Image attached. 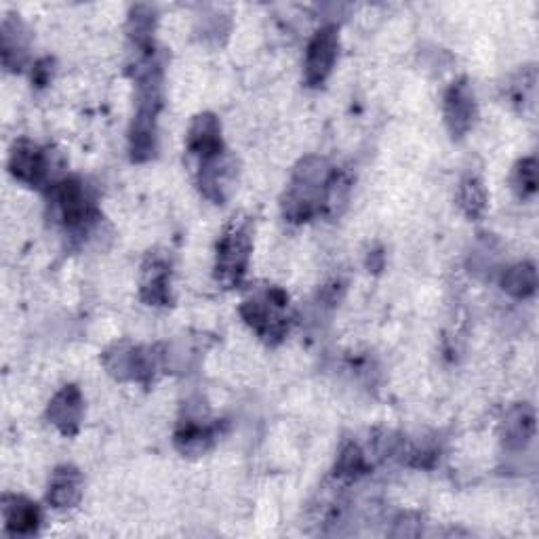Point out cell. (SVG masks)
Listing matches in <instances>:
<instances>
[{
  "instance_id": "6da1fadb",
  "label": "cell",
  "mask_w": 539,
  "mask_h": 539,
  "mask_svg": "<svg viewBox=\"0 0 539 539\" xmlns=\"http://www.w3.org/2000/svg\"><path fill=\"white\" fill-rule=\"evenodd\" d=\"M335 169L325 158L308 156L297 165L293 182L285 194L283 213L291 222H308L316 213L325 211L327 192Z\"/></svg>"
},
{
  "instance_id": "7a4b0ae2",
  "label": "cell",
  "mask_w": 539,
  "mask_h": 539,
  "mask_svg": "<svg viewBox=\"0 0 539 539\" xmlns=\"http://www.w3.org/2000/svg\"><path fill=\"white\" fill-rule=\"evenodd\" d=\"M289 297L281 289H266L249 297L241 308L247 325L266 342H278L289 329Z\"/></svg>"
},
{
  "instance_id": "3957f363",
  "label": "cell",
  "mask_w": 539,
  "mask_h": 539,
  "mask_svg": "<svg viewBox=\"0 0 539 539\" xmlns=\"http://www.w3.org/2000/svg\"><path fill=\"white\" fill-rule=\"evenodd\" d=\"M51 203L57 217L72 232H87L95 222V205L85 184L76 177L59 179L51 188Z\"/></svg>"
},
{
  "instance_id": "277c9868",
  "label": "cell",
  "mask_w": 539,
  "mask_h": 539,
  "mask_svg": "<svg viewBox=\"0 0 539 539\" xmlns=\"http://www.w3.org/2000/svg\"><path fill=\"white\" fill-rule=\"evenodd\" d=\"M251 253V236L249 226L243 222H234L222 236L217 245V262L215 276L217 281L226 287L241 285L247 274Z\"/></svg>"
},
{
  "instance_id": "5b68a950",
  "label": "cell",
  "mask_w": 539,
  "mask_h": 539,
  "mask_svg": "<svg viewBox=\"0 0 539 539\" xmlns=\"http://www.w3.org/2000/svg\"><path fill=\"white\" fill-rule=\"evenodd\" d=\"M339 49V36L335 26H325L318 30L306 51L304 78L310 87H321L331 74Z\"/></svg>"
},
{
  "instance_id": "8992f818",
  "label": "cell",
  "mask_w": 539,
  "mask_h": 539,
  "mask_svg": "<svg viewBox=\"0 0 539 539\" xmlns=\"http://www.w3.org/2000/svg\"><path fill=\"white\" fill-rule=\"evenodd\" d=\"M9 169L19 182H24L28 186H41L49 179L51 161L49 154L41 146L28 142V139H22V142H17L11 150Z\"/></svg>"
},
{
  "instance_id": "52a82bcc",
  "label": "cell",
  "mask_w": 539,
  "mask_h": 539,
  "mask_svg": "<svg viewBox=\"0 0 539 539\" xmlns=\"http://www.w3.org/2000/svg\"><path fill=\"white\" fill-rule=\"evenodd\" d=\"M106 367L114 377L148 382L156 369V358L150 350L133 346H116L106 354Z\"/></svg>"
},
{
  "instance_id": "ba28073f",
  "label": "cell",
  "mask_w": 539,
  "mask_h": 539,
  "mask_svg": "<svg viewBox=\"0 0 539 539\" xmlns=\"http://www.w3.org/2000/svg\"><path fill=\"white\" fill-rule=\"evenodd\" d=\"M476 118V102L468 81H459L445 93V121L453 137H462L470 131Z\"/></svg>"
},
{
  "instance_id": "9c48e42d",
  "label": "cell",
  "mask_w": 539,
  "mask_h": 539,
  "mask_svg": "<svg viewBox=\"0 0 539 539\" xmlns=\"http://www.w3.org/2000/svg\"><path fill=\"white\" fill-rule=\"evenodd\" d=\"M51 424L64 434H76L83 417V394L76 386H66L59 390L47 411Z\"/></svg>"
},
{
  "instance_id": "30bf717a",
  "label": "cell",
  "mask_w": 539,
  "mask_h": 539,
  "mask_svg": "<svg viewBox=\"0 0 539 539\" xmlns=\"http://www.w3.org/2000/svg\"><path fill=\"white\" fill-rule=\"evenodd\" d=\"M188 148L201 161H209V158L224 152L222 127L213 114H198L194 118L188 131Z\"/></svg>"
},
{
  "instance_id": "8fae6325",
  "label": "cell",
  "mask_w": 539,
  "mask_h": 539,
  "mask_svg": "<svg viewBox=\"0 0 539 539\" xmlns=\"http://www.w3.org/2000/svg\"><path fill=\"white\" fill-rule=\"evenodd\" d=\"M3 525L13 535H32L41 527V510L22 495H5Z\"/></svg>"
},
{
  "instance_id": "7c38bea8",
  "label": "cell",
  "mask_w": 539,
  "mask_h": 539,
  "mask_svg": "<svg viewBox=\"0 0 539 539\" xmlns=\"http://www.w3.org/2000/svg\"><path fill=\"white\" fill-rule=\"evenodd\" d=\"M234 177V165L228 156L217 154L209 161H203L201 165V177H198V186H201L203 194L215 203H222L226 190L230 188V182Z\"/></svg>"
},
{
  "instance_id": "4fadbf2b",
  "label": "cell",
  "mask_w": 539,
  "mask_h": 539,
  "mask_svg": "<svg viewBox=\"0 0 539 539\" xmlns=\"http://www.w3.org/2000/svg\"><path fill=\"white\" fill-rule=\"evenodd\" d=\"M83 497V476L72 466L57 468L51 476L47 499L57 510L74 508Z\"/></svg>"
},
{
  "instance_id": "5bb4252c",
  "label": "cell",
  "mask_w": 539,
  "mask_h": 539,
  "mask_svg": "<svg viewBox=\"0 0 539 539\" xmlns=\"http://www.w3.org/2000/svg\"><path fill=\"white\" fill-rule=\"evenodd\" d=\"M142 297L150 306L169 304V266L163 257L152 255L146 259L142 274Z\"/></svg>"
},
{
  "instance_id": "9a60e30c",
  "label": "cell",
  "mask_w": 539,
  "mask_h": 539,
  "mask_svg": "<svg viewBox=\"0 0 539 539\" xmlns=\"http://www.w3.org/2000/svg\"><path fill=\"white\" fill-rule=\"evenodd\" d=\"M156 112L152 108H137L131 127V156L137 163L148 161L156 152Z\"/></svg>"
},
{
  "instance_id": "2e32d148",
  "label": "cell",
  "mask_w": 539,
  "mask_h": 539,
  "mask_svg": "<svg viewBox=\"0 0 539 539\" xmlns=\"http://www.w3.org/2000/svg\"><path fill=\"white\" fill-rule=\"evenodd\" d=\"M535 434V415L533 409L527 405L514 407L504 424V445L512 451H521L529 445Z\"/></svg>"
},
{
  "instance_id": "e0dca14e",
  "label": "cell",
  "mask_w": 539,
  "mask_h": 539,
  "mask_svg": "<svg viewBox=\"0 0 539 539\" xmlns=\"http://www.w3.org/2000/svg\"><path fill=\"white\" fill-rule=\"evenodd\" d=\"M211 441H213V428L207 426L205 422H198V419H186L175 434L177 449L188 455L203 453L211 445Z\"/></svg>"
},
{
  "instance_id": "ac0fdd59",
  "label": "cell",
  "mask_w": 539,
  "mask_h": 539,
  "mask_svg": "<svg viewBox=\"0 0 539 539\" xmlns=\"http://www.w3.org/2000/svg\"><path fill=\"white\" fill-rule=\"evenodd\" d=\"M26 59V34L15 19H5L3 24V64L17 70Z\"/></svg>"
},
{
  "instance_id": "d6986e66",
  "label": "cell",
  "mask_w": 539,
  "mask_h": 539,
  "mask_svg": "<svg viewBox=\"0 0 539 539\" xmlns=\"http://www.w3.org/2000/svg\"><path fill=\"white\" fill-rule=\"evenodd\" d=\"M457 201H459V207H462V211L470 219L481 217L485 213V209H487L485 186L478 182L476 177H466L462 182V186H459Z\"/></svg>"
},
{
  "instance_id": "ffe728a7",
  "label": "cell",
  "mask_w": 539,
  "mask_h": 539,
  "mask_svg": "<svg viewBox=\"0 0 539 539\" xmlns=\"http://www.w3.org/2000/svg\"><path fill=\"white\" fill-rule=\"evenodd\" d=\"M504 291H508L514 297H527L535 291L537 287V274L531 264H518L506 270L502 278Z\"/></svg>"
},
{
  "instance_id": "44dd1931",
  "label": "cell",
  "mask_w": 539,
  "mask_h": 539,
  "mask_svg": "<svg viewBox=\"0 0 539 539\" xmlns=\"http://www.w3.org/2000/svg\"><path fill=\"white\" fill-rule=\"evenodd\" d=\"M365 468H367V462H365L363 451L356 445H346L337 457L335 474L339 478H344V481H354L356 476H361L365 472Z\"/></svg>"
},
{
  "instance_id": "7402d4cb",
  "label": "cell",
  "mask_w": 539,
  "mask_h": 539,
  "mask_svg": "<svg viewBox=\"0 0 539 539\" xmlns=\"http://www.w3.org/2000/svg\"><path fill=\"white\" fill-rule=\"evenodd\" d=\"M514 188L523 198L533 196L537 192V163L535 158H525L516 165L514 171Z\"/></svg>"
},
{
  "instance_id": "603a6c76",
  "label": "cell",
  "mask_w": 539,
  "mask_h": 539,
  "mask_svg": "<svg viewBox=\"0 0 539 539\" xmlns=\"http://www.w3.org/2000/svg\"><path fill=\"white\" fill-rule=\"evenodd\" d=\"M53 74V62L51 59H43V62H38L36 68H34V74H32V81L38 85V87H45L49 83V78Z\"/></svg>"
}]
</instances>
